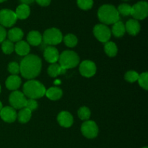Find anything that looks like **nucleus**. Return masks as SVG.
Returning a JSON list of instances; mask_svg holds the SVG:
<instances>
[{
	"label": "nucleus",
	"instance_id": "nucleus-38",
	"mask_svg": "<svg viewBox=\"0 0 148 148\" xmlns=\"http://www.w3.org/2000/svg\"><path fill=\"white\" fill-rule=\"evenodd\" d=\"M2 108H3V107H2V103H1V101H0V111H1V110L2 109Z\"/></svg>",
	"mask_w": 148,
	"mask_h": 148
},
{
	"label": "nucleus",
	"instance_id": "nucleus-41",
	"mask_svg": "<svg viewBox=\"0 0 148 148\" xmlns=\"http://www.w3.org/2000/svg\"><path fill=\"white\" fill-rule=\"evenodd\" d=\"M143 148H147V147H143Z\"/></svg>",
	"mask_w": 148,
	"mask_h": 148
},
{
	"label": "nucleus",
	"instance_id": "nucleus-10",
	"mask_svg": "<svg viewBox=\"0 0 148 148\" xmlns=\"http://www.w3.org/2000/svg\"><path fill=\"white\" fill-rule=\"evenodd\" d=\"M81 132L87 138L93 139L98 136V127L93 121H86L81 126Z\"/></svg>",
	"mask_w": 148,
	"mask_h": 148
},
{
	"label": "nucleus",
	"instance_id": "nucleus-3",
	"mask_svg": "<svg viewBox=\"0 0 148 148\" xmlns=\"http://www.w3.org/2000/svg\"><path fill=\"white\" fill-rule=\"evenodd\" d=\"M44 85L36 80H29L23 86V94L30 99H37L42 98L46 94Z\"/></svg>",
	"mask_w": 148,
	"mask_h": 148
},
{
	"label": "nucleus",
	"instance_id": "nucleus-23",
	"mask_svg": "<svg viewBox=\"0 0 148 148\" xmlns=\"http://www.w3.org/2000/svg\"><path fill=\"white\" fill-rule=\"evenodd\" d=\"M65 72H66V69H64L63 68L61 67L59 64L53 63L51 64L48 68V73H49V76L52 77H56L58 75L64 74Z\"/></svg>",
	"mask_w": 148,
	"mask_h": 148
},
{
	"label": "nucleus",
	"instance_id": "nucleus-7",
	"mask_svg": "<svg viewBox=\"0 0 148 148\" xmlns=\"http://www.w3.org/2000/svg\"><path fill=\"white\" fill-rule=\"evenodd\" d=\"M9 101L10 105L14 109H22L25 108L27 102V99L24 94L17 90H14L10 94Z\"/></svg>",
	"mask_w": 148,
	"mask_h": 148
},
{
	"label": "nucleus",
	"instance_id": "nucleus-24",
	"mask_svg": "<svg viewBox=\"0 0 148 148\" xmlns=\"http://www.w3.org/2000/svg\"><path fill=\"white\" fill-rule=\"evenodd\" d=\"M32 115V111H30V110H28L26 108H23L19 111L18 114L17 115V119H18V121L20 123H27L30 121V118H31Z\"/></svg>",
	"mask_w": 148,
	"mask_h": 148
},
{
	"label": "nucleus",
	"instance_id": "nucleus-2",
	"mask_svg": "<svg viewBox=\"0 0 148 148\" xmlns=\"http://www.w3.org/2000/svg\"><path fill=\"white\" fill-rule=\"evenodd\" d=\"M98 17L101 23L106 25L114 24L120 19L117 9L111 4L101 6L98 11Z\"/></svg>",
	"mask_w": 148,
	"mask_h": 148
},
{
	"label": "nucleus",
	"instance_id": "nucleus-30",
	"mask_svg": "<svg viewBox=\"0 0 148 148\" xmlns=\"http://www.w3.org/2000/svg\"><path fill=\"white\" fill-rule=\"evenodd\" d=\"M78 7L84 10H88L92 8L93 5V0H77Z\"/></svg>",
	"mask_w": 148,
	"mask_h": 148
},
{
	"label": "nucleus",
	"instance_id": "nucleus-9",
	"mask_svg": "<svg viewBox=\"0 0 148 148\" xmlns=\"http://www.w3.org/2000/svg\"><path fill=\"white\" fill-rule=\"evenodd\" d=\"M94 36L99 41L102 43H106L108 41L111 36V32L106 25L103 24H98L94 27Z\"/></svg>",
	"mask_w": 148,
	"mask_h": 148
},
{
	"label": "nucleus",
	"instance_id": "nucleus-13",
	"mask_svg": "<svg viewBox=\"0 0 148 148\" xmlns=\"http://www.w3.org/2000/svg\"><path fill=\"white\" fill-rule=\"evenodd\" d=\"M43 56L45 59L49 63H56L59 60V53L57 49L53 46H46V49H44L43 52Z\"/></svg>",
	"mask_w": 148,
	"mask_h": 148
},
{
	"label": "nucleus",
	"instance_id": "nucleus-33",
	"mask_svg": "<svg viewBox=\"0 0 148 148\" xmlns=\"http://www.w3.org/2000/svg\"><path fill=\"white\" fill-rule=\"evenodd\" d=\"M8 71L12 75H17L20 72V65L17 62H11L8 65Z\"/></svg>",
	"mask_w": 148,
	"mask_h": 148
},
{
	"label": "nucleus",
	"instance_id": "nucleus-12",
	"mask_svg": "<svg viewBox=\"0 0 148 148\" xmlns=\"http://www.w3.org/2000/svg\"><path fill=\"white\" fill-rule=\"evenodd\" d=\"M0 116L5 122L12 123L17 119V113L12 107L7 106L0 111Z\"/></svg>",
	"mask_w": 148,
	"mask_h": 148
},
{
	"label": "nucleus",
	"instance_id": "nucleus-5",
	"mask_svg": "<svg viewBox=\"0 0 148 148\" xmlns=\"http://www.w3.org/2000/svg\"><path fill=\"white\" fill-rule=\"evenodd\" d=\"M43 41L46 45H57L63 40L62 33L59 29L52 27L46 30L43 36Z\"/></svg>",
	"mask_w": 148,
	"mask_h": 148
},
{
	"label": "nucleus",
	"instance_id": "nucleus-17",
	"mask_svg": "<svg viewBox=\"0 0 148 148\" xmlns=\"http://www.w3.org/2000/svg\"><path fill=\"white\" fill-rule=\"evenodd\" d=\"M27 40L29 44L32 45V46H39L42 43L43 38H42L41 34L38 31L33 30V31H30L28 33Z\"/></svg>",
	"mask_w": 148,
	"mask_h": 148
},
{
	"label": "nucleus",
	"instance_id": "nucleus-19",
	"mask_svg": "<svg viewBox=\"0 0 148 148\" xmlns=\"http://www.w3.org/2000/svg\"><path fill=\"white\" fill-rule=\"evenodd\" d=\"M30 10L28 5L24 4H21L17 7L16 9L15 14L17 16V19H20V20H25V19L27 18L28 16L30 15Z\"/></svg>",
	"mask_w": 148,
	"mask_h": 148
},
{
	"label": "nucleus",
	"instance_id": "nucleus-18",
	"mask_svg": "<svg viewBox=\"0 0 148 148\" xmlns=\"http://www.w3.org/2000/svg\"><path fill=\"white\" fill-rule=\"evenodd\" d=\"M30 49L29 44L24 40H20L17 42L14 46L15 52L20 56H27L30 52Z\"/></svg>",
	"mask_w": 148,
	"mask_h": 148
},
{
	"label": "nucleus",
	"instance_id": "nucleus-21",
	"mask_svg": "<svg viewBox=\"0 0 148 148\" xmlns=\"http://www.w3.org/2000/svg\"><path fill=\"white\" fill-rule=\"evenodd\" d=\"M46 95L52 101H56L62 98V90L57 87H53L46 91Z\"/></svg>",
	"mask_w": 148,
	"mask_h": 148
},
{
	"label": "nucleus",
	"instance_id": "nucleus-16",
	"mask_svg": "<svg viewBox=\"0 0 148 148\" xmlns=\"http://www.w3.org/2000/svg\"><path fill=\"white\" fill-rule=\"evenodd\" d=\"M6 87L10 90H16L21 85V79L17 75H11L6 80Z\"/></svg>",
	"mask_w": 148,
	"mask_h": 148
},
{
	"label": "nucleus",
	"instance_id": "nucleus-20",
	"mask_svg": "<svg viewBox=\"0 0 148 148\" xmlns=\"http://www.w3.org/2000/svg\"><path fill=\"white\" fill-rule=\"evenodd\" d=\"M7 36H8V38L10 41L18 42L22 40L23 36H24V33L21 29L18 28V27H14L9 30Z\"/></svg>",
	"mask_w": 148,
	"mask_h": 148
},
{
	"label": "nucleus",
	"instance_id": "nucleus-34",
	"mask_svg": "<svg viewBox=\"0 0 148 148\" xmlns=\"http://www.w3.org/2000/svg\"><path fill=\"white\" fill-rule=\"evenodd\" d=\"M25 108H27V109L30 110V111H35V110L37 109L38 108L37 101L34 99L27 100V102H26V105Z\"/></svg>",
	"mask_w": 148,
	"mask_h": 148
},
{
	"label": "nucleus",
	"instance_id": "nucleus-27",
	"mask_svg": "<svg viewBox=\"0 0 148 148\" xmlns=\"http://www.w3.org/2000/svg\"><path fill=\"white\" fill-rule=\"evenodd\" d=\"M64 42L68 47H75L77 44V38L73 34H67L64 38Z\"/></svg>",
	"mask_w": 148,
	"mask_h": 148
},
{
	"label": "nucleus",
	"instance_id": "nucleus-28",
	"mask_svg": "<svg viewBox=\"0 0 148 148\" xmlns=\"http://www.w3.org/2000/svg\"><path fill=\"white\" fill-rule=\"evenodd\" d=\"M132 7L128 4H121L119 6L117 11L119 14H122L123 16H129L131 14Z\"/></svg>",
	"mask_w": 148,
	"mask_h": 148
},
{
	"label": "nucleus",
	"instance_id": "nucleus-32",
	"mask_svg": "<svg viewBox=\"0 0 148 148\" xmlns=\"http://www.w3.org/2000/svg\"><path fill=\"white\" fill-rule=\"evenodd\" d=\"M139 77V74L135 71H129L126 73L125 78L126 80L129 82H134L137 81Z\"/></svg>",
	"mask_w": 148,
	"mask_h": 148
},
{
	"label": "nucleus",
	"instance_id": "nucleus-39",
	"mask_svg": "<svg viewBox=\"0 0 148 148\" xmlns=\"http://www.w3.org/2000/svg\"><path fill=\"white\" fill-rule=\"evenodd\" d=\"M7 1V0H0V3L4 2V1Z\"/></svg>",
	"mask_w": 148,
	"mask_h": 148
},
{
	"label": "nucleus",
	"instance_id": "nucleus-4",
	"mask_svg": "<svg viewBox=\"0 0 148 148\" xmlns=\"http://www.w3.org/2000/svg\"><path fill=\"white\" fill-rule=\"evenodd\" d=\"M59 64L64 69L74 68L78 65L79 58L75 52L72 51H64L59 57Z\"/></svg>",
	"mask_w": 148,
	"mask_h": 148
},
{
	"label": "nucleus",
	"instance_id": "nucleus-1",
	"mask_svg": "<svg viewBox=\"0 0 148 148\" xmlns=\"http://www.w3.org/2000/svg\"><path fill=\"white\" fill-rule=\"evenodd\" d=\"M41 59L36 55H27L22 59L20 64V72L25 79H33L41 70Z\"/></svg>",
	"mask_w": 148,
	"mask_h": 148
},
{
	"label": "nucleus",
	"instance_id": "nucleus-22",
	"mask_svg": "<svg viewBox=\"0 0 148 148\" xmlns=\"http://www.w3.org/2000/svg\"><path fill=\"white\" fill-rule=\"evenodd\" d=\"M111 32L114 34V36L116 38L122 37L126 32L125 25L121 21L119 20L118 22L115 23L112 27Z\"/></svg>",
	"mask_w": 148,
	"mask_h": 148
},
{
	"label": "nucleus",
	"instance_id": "nucleus-37",
	"mask_svg": "<svg viewBox=\"0 0 148 148\" xmlns=\"http://www.w3.org/2000/svg\"><path fill=\"white\" fill-rule=\"evenodd\" d=\"M35 0H20V1H21L23 4H27V5H28V4H32L33 2H34Z\"/></svg>",
	"mask_w": 148,
	"mask_h": 148
},
{
	"label": "nucleus",
	"instance_id": "nucleus-36",
	"mask_svg": "<svg viewBox=\"0 0 148 148\" xmlns=\"http://www.w3.org/2000/svg\"><path fill=\"white\" fill-rule=\"evenodd\" d=\"M36 1V2L40 6H43V7H46V6H49L51 3V0H35Z\"/></svg>",
	"mask_w": 148,
	"mask_h": 148
},
{
	"label": "nucleus",
	"instance_id": "nucleus-29",
	"mask_svg": "<svg viewBox=\"0 0 148 148\" xmlns=\"http://www.w3.org/2000/svg\"><path fill=\"white\" fill-rule=\"evenodd\" d=\"M90 111L88 107H81L78 111V116L82 120H88L90 117Z\"/></svg>",
	"mask_w": 148,
	"mask_h": 148
},
{
	"label": "nucleus",
	"instance_id": "nucleus-6",
	"mask_svg": "<svg viewBox=\"0 0 148 148\" xmlns=\"http://www.w3.org/2000/svg\"><path fill=\"white\" fill-rule=\"evenodd\" d=\"M131 15L136 20H144L148 15V4L146 1H139L132 7Z\"/></svg>",
	"mask_w": 148,
	"mask_h": 148
},
{
	"label": "nucleus",
	"instance_id": "nucleus-35",
	"mask_svg": "<svg viewBox=\"0 0 148 148\" xmlns=\"http://www.w3.org/2000/svg\"><path fill=\"white\" fill-rule=\"evenodd\" d=\"M6 36H7V32H6V30L4 28V27L0 25V43H2V42L5 40Z\"/></svg>",
	"mask_w": 148,
	"mask_h": 148
},
{
	"label": "nucleus",
	"instance_id": "nucleus-14",
	"mask_svg": "<svg viewBox=\"0 0 148 148\" xmlns=\"http://www.w3.org/2000/svg\"><path fill=\"white\" fill-rule=\"evenodd\" d=\"M57 121L62 127L68 128L73 124V117L70 113L67 111H62L58 115Z\"/></svg>",
	"mask_w": 148,
	"mask_h": 148
},
{
	"label": "nucleus",
	"instance_id": "nucleus-25",
	"mask_svg": "<svg viewBox=\"0 0 148 148\" xmlns=\"http://www.w3.org/2000/svg\"><path fill=\"white\" fill-rule=\"evenodd\" d=\"M104 50H105L106 53L110 57H114L117 54V51H118L116 45L114 42L111 41H108L106 43Z\"/></svg>",
	"mask_w": 148,
	"mask_h": 148
},
{
	"label": "nucleus",
	"instance_id": "nucleus-11",
	"mask_svg": "<svg viewBox=\"0 0 148 148\" xmlns=\"http://www.w3.org/2000/svg\"><path fill=\"white\" fill-rule=\"evenodd\" d=\"M79 72L85 77H91L96 72V66L91 61H84L79 65Z\"/></svg>",
	"mask_w": 148,
	"mask_h": 148
},
{
	"label": "nucleus",
	"instance_id": "nucleus-40",
	"mask_svg": "<svg viewBox=\"0 0 148 148\" xmlns=\"http://www.w3.org/2000/svg\"><path fill=\"white\" fill-rule=\"evenodd\" d=\"M0 92H1V86H0Z\"/></svg>",
	"mask_w": 148,
	"mask_h": 148
},
{
	"label": "nucleus",
	"instance_id": "nucleus-31",
	"mask_svg": "<svg viewBox=\"0 0 148 148\" xmlns=\"http://www.w3.org/2000/svg\"><path fill=\"white\" fill-rule=\"evenodd\" d=\"M139 84L140 86L145 90H147L148 88V74L147 72H144L142 73L141 75H139L138 79Z\"/></svg>",
	"mask_w": 148,
	"mask_h": 148
},
{
	"label": "nucleus",
	"instance_id": "nucleus-42",
	"mask_svg": "<svg viewBox=\"0 0 148 148\" xmlns=\"http://www.w3.org/2000/svg\"><path fill=\"white\" fill-rule=\"evenodd\" d=\"M124 1H128V0H124Z\"/></svg>",
	"mask_w": 148,
	"mask_h": 148
},
{
	"label": "nucleus",
	"instance_id": "nucleus-26",
	"mask_svg": "<svg viewBox=\"0 0 148 148\" xmlns=\"http://www.w3.org/2000/svg\"><path fill=\"white\" fill-rule=\"evenodd\" d=\"M1 49L5 54H10L14 50V45L10 40H4L1 44Z\"/></svg>",
	"mask_w": 148,
	"mask_h": 148
},
{
	"label": "nucleus",
	"instance_id": "nucleus-8",
	"mask_svg": "<svg viewBox=\"0 0 148 148\" xmlns=\"http://www.w3.org/2000/svg\"><path fill=\"white\" fill-rule=\"evenodd\" d=\"M17 20L15 12L12 10L4 9L0 11V25L2 27H12Z\"/></svg>",
	"mask_w": 148,
	"mask_h": 148
},
{
	"label": "nucleus",
	"instance_id": "nucleus-15",
	"mask_svg": "<svg viewBox=\"0 0 148 148\" xmlns=\"http://www.w3.org/2000/svg\"><path fill=\"white\" fill-rule=\"evenodd\" d=\"M125 29L129 34L132 36H136L138 34L140 30V25L137 20L134 19H131L128 20L126 23Z\"/></svg>",
	"mask_w": 148,
	"mask_h": 148
}]
</instances>
